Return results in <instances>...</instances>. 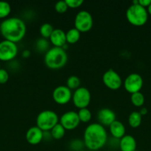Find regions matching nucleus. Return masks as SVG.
<instances>
[{
    "instance_id": "obj_1",
    "label": "nucleus",
    "mask_w": 151,
    "mask_h": 151,
    "mask_svg": "<svg viewBox=\"0 0 151 151\" xmlns=\"http://www.w3.org/2000/svg\"><path fill=\"white\" fill-rule=\"evenodd\" d=\"M26 32V24L20 18H7L0 24V33L4 39L15 44H17L25 38Z\"/></svg>"
},
{
    "instance_id": "obj_2",
    "label": "nucleus",
    "mask_w": 151,
    "mask_h": 151,
    "mask_svg": "<svg viewBox=\"0 0 151 151\" xmlns=\"http://www.w3.org/2000/svg\"><path fill=\"white\" fill-rule=\"evenodd\" d=\"M84 146L91 151L102 149L107 142V133L103 125L98 122L86 127L83 135Z\"/></svg>"
},
{
    "instance_id": "obj_3",
    "label": "nucleus",
    "mask_w": 151,
    "mask_h": 151,
    "mask_svg": "<svg viewBox=\"0 0 151 151\" xmlns=\"http://www.w3.org/2000/svg\"><path fill=\"white\" fill-rule=\"evenodd\" d=\"M68 58L66 50L60 47H53L44 54V61L47 68L53 70H57L66 65Z\"/></svg>"
},
{
    "instance_id": "obj_4",
    "label": "nucleus",
    "mask_w": 151,
    "mask_h": 151,
    "mask_svg": "<svg viewBox=\"0 0 151 151\" xmlns=\"http://www.w3.org/2000/svg\"><path fill=\"white\" fill-rule=\"evenodd\" d=\"M126 19L130 24L135 27H142L148 20V13L146 8L139 4H132L126 10Z\"/></svg>"
},
{
    "instance_id": "obj_5",
    "label": "nucleus",
    "mask_w": 151,
    "mask_h": 151,
    "mask_svg": "<svg viewBox=\"0 0 151 151\" xmlns=\"http://www.w3.org/2000/svg\"><path fill=\"white\" fill-rule=\"evenodd\" d=\"M36 122V126L44 132L50 131L52 128L59 122V117L53 111L45 110L38 114Z\"/></svg>"
},
{
    "instance_id": "obj_6",
    "label": "nucleus",
    "mask_w": 151,
    "mask_h": 151,
    "mask_svg": "<svg viewBox=\"0 0 151 151\" xmlns=\"http://www.w3.org/2000/svg\"><path fill=\"white\" fill-rule=\"evenodd\" d=\"M74 26L80 32H89L93 26L92 15L87 10H81L76 15Z\"/></svg>"
},
{
    "instance_id": "obj_7",
    "label": "nucleus",
    "mask_w": 151,
    "mask_h": 151,
    "mask_svg": "<svg viewBox=\"0 0 151 151\" xmlns=\"http://www.w3.org/2000/svg\"><path fill=\"white\" fill-rule=\"evenodd\" d=\"M19 49L15 43L4 39L0 41V61H11L16 58Z\"/></svg>"
},
{
    "instance_id": "obj_8",
    "label": "nucleus",
    "mask_w": 151,
    "mask_h": 151,
    "mask_svg": "<svg viewBox=\"0 0 151 151\" xmlns=\"http://www.w3.org/2000/svg\"><path fill=\"white\" fill-rule=\"evenodd\" d=\"M72 101L77 109H85L91 101V94L87 88L80 86L73 93Z\"/></svg>"
},
{
    "instance_id": "obj_9",
    "label": "nucleus",
    "mask_w": 151,
    "mask_h": 151,
    "mask_svg": "<svg viewBox=\"0 0 151 151\" xmlns=\"http://www.w3.org/2000/svg\"><path fill=\"white\" fill-rule=\"evenodd\" d=\"M102 82L107 88L113 91L119 89L123 84L121 76L112 69H108L104 73Z\"/></svg>"
},
{
    "instance_id": "obj_10",
    "label": "nucleus",
    "mask_w": 151,
    "mask_h": 151,
    "mask_svg": "<svg viewBox=\"0 0 151 151\" xmlns=\"http://www.w3.org/2000/svg\"><path fill=\"white\" fill-rule=\"evenodd\" d=\"M143 78L139 74L131 73L124 79V88L130 94L139 92L143 86Z\"/></svg>"
},
{
    "instance_id": "obj_11",
    "label": "nucleus",
    "mask_w": 151,
    "mask_h": 151,
    "mask_svg": "<svg viewBox=\"0 0 151 151\" xmlns=\"http://www.w3.org/2000/svg\"><path fill=\"white\" fill-rule=\"evenodd\" d=\"M77 112L74 111H68L59 117V123L66 131H73L76 129L80 124Z\"/></svg>"
},
{
    "instance_id": "obj_12",
    "label": "nucleus",
    "mask_w": 151,
    "mask_h": 151,
    "mask_svg": "<svg viewBox=\"0 0 151 151\" xmlns=\"http://www.w3.org/2000/svg\"><path fill=\"white\" fill-rule=\"evenodd\" d=\"M72 91L66 86H59L53 91L52 97L57 104L66 105L72 100Z\"/></svg>"
},
{
    "instance_id": "obj_13",
    "label": "nucleus",
    "mask_w": 151,
    "mask_h": 151,
    "mask_svg": "<svg viewBox=\"0 0 151 151\" xmlns=\"http://www.w3.org/2000/svg\"><path fill=\"white\" fill-rule=\"evenodd\" d=\"M99 123L104 127H109L114 121L116 120V115L113 110L108 108L100 109L97 114Z\"/></svg>"
},
{
    "instance_id": "obj_14",
    "label": "nucleus",
    "mask_w": 151,
    "mask_h": 151,
    "mask_svg": "<svg viewBox=\"0 0 151 151\" xmlns=\"http://www.w3.org/2000/svg\"><path fill=\"white\" fill-rule=\"evenodd\" d=\"M43 135H44V131H41L39 128L36 125V126L31 127L27 131L25 138L30 145H36L43 140Z\"/></svg>"
},
{
    "instance_id": "obj_15",
    "label": "nucleus",
    "mask_w": 151,
    "mask_h": 151,
    "mask_svg": "<svg viewBox=\"0 0 151 151\" xmlns=\"http://www.w3.org/2000/svg\"><path fill=\"white\" fill-rule=\"evenodd\" d=\"M49 40L54 47L62 48L67 44L66 32L62 29H54Z\"/></svg>"
},
{
    "instance_id": "obj_16",
    "label": "nucleus",
    "mask_w": 151,
    "mask_h": 151,
    "mask_svg": "<svg viewBox=\"0 0 151 151\" xmlns=\"http://www.w3.org/2000/svg\"><path fill=\"white\" fill-rule=\"evenodd\" d=\"M136 141L133 136L125 134V136L119 139L118 147L121 151H135L136 150Z\"/></svg>"
},
{
    "instance_id": "obj_17",
    "label": "nucleus",
    "mask_w": 151,
    "mask_h": 151,
    "mask_svg": "<svg viewBox=\"0 0 151 151\" xmlns=\"http://www.w3.org/2000/svg\"><path fill=\"white\" fill-rule=\"evenodd\" d=\"M110 133L113 138L115 139H121L124 136H125L126 128L124 124L121 121L115 120L109 126Z\"/></svg>"
},
{
    "instance_id": "obj_18",
    "label": "nucleus",
    "mask_w": 151,
    "mask_h": 151,
    "mask_svg": "<svg viewBox=\"0 0 151 151\" xmlns=\"http://www.w3.org/2000/svg\"><path fill=\"white\" fill-rule=\"evenodd\" d=\"M81 37V32L78 29L71 28L66 32V41L68 44H74L78 42Z\"/></svg>"
},
{
    "instance_id": "obj_19",
    "label": "nucleus",
    "mask_w": 151,
    "mask_h": 151,
    "mask_svg": "<svg viewBox=\"0 0 151 151\" xmlns=\"http://www.w3.org/2000/svg\"><path fill=\"white\" fill-rule=\"evenodd\" d=\"M142 116L139 111H133L128 116V123L133 128H136L140 126L142 123Z\"/></svg>"
},
{
    "instance_id": "obj_20",
    "label": "nucleus",
    "mask_w": 151,
    "mask_h": 151,
    "mask_svg": "<svg viewBox=\"0 0 151 151\" xmlns=\"http://www.w3.org/2000/svg\"><path fill=\"white\" fill-rule=\"evenodd\" d=\"M65 131H66V130H65V128H64V127L59 122L57 125H55V126L52 128V130L50 131V134H51L53 139L59 140L65 137Z\"/></svg>"
},
{
    "instance_id": "obj_21",
    "label": "nucleus",
    "mask_w": 151,
    "mask_h": 151,
    "mask_svg": "<svg viewBox=\"0 0 151 151\" xmlns=\"http://www.w3.org/2000/svg\"><path fill=\"white\" fill-rule=\"evenodd\" d=\"M53 30H54V28L50 23L42 24L39 28V32L41 35V38H45V39L50 38Z\"/></svg>"
},
{
    "instance_id": "obj_22",
    "label": "nucleus",
    "mask_w": 151,
    "mask_h": 151,
    "mask_svg": "<svg viewBox=\"0 0 151 151\" xmlns=\"http://www.w3.org/2000/svg\"><path fill=\"white\" fill-rule=\"evenodd\" d=\"M66 86L68 88L72 91V90H76L77 88H78L81 85V81H80L79 78L76 75H71L69 78L67 79L66 82Z\"/></svg>"
},
{
    "instance_id": "obj_23",
    "label": "nucleus",
    "mask_w": 151,
    "mask_h": 151,
    "mask_svg": "<svg viewBox=\"0 0 151 151\" xmlns=\"http://www.w3.org/2000/svg\"><path fill=\"white\" fill-rule=\"evenodd\" d=\"M11 12V6L7 1H0V19H7Z\"/></svg>"
},
{
    "instance_id": "obj_24",
    "label": "nucleus",
    "mask_w": 151,
    "mask_h": 151,
    "mask_svg": "<svg viewBox=\"0 0 151 151\" xmlns=\"http://www.w3.org/2000/svg\"><path fill=\"white\" fill-rule=\"evenodd\" d=\"M132 104L136 107H142L144 103V97L142 92H136L131 94L130 97Z\"/></svg>"
},
{
    "instance_id": "obj_25",
    "label": "nucleus",
    "mask_w": 151,
    "mask_h": 151,
    "mask_svg": "<svg viewBox=\"0 0 151 151\" xmlns=\"http://www.w3.org/2000/svg\"><path fill=\"white\" fill-rule=\"evenodd\" d=\"M77 114H78V118H79V120L81 122L87 123L91 120L92 113L87 108L79 109Z\"/></svg>"
},
{
    "instance_id": "obj_26",
    "label": "nucleus",
    "mask_w": 151,
    "mask_h": 151,
    "mask_svg": "<svg viewBox=\"0 0 151 151\" xmlns=\"http://www.w3.org/2000/svg\"><path fill=\"white\" fill-rule=\"evenodd\" d=\"M50 43L45 38H38L36 42V48L40 52L46 53L50 48Z\"/></svg>"
},
{
    "instance_id": "obj_27",
    "label": "nucleus",
    "mask_w": 151,
    "mask_h": 151,
    "mask_svg": "<svg viewBox=\"0 0 151 151\" xmlns=\"http://www.w3.org/2000/svg\"><path fill=\"white\" fill-rule=\"evenodd\" d=\"M84 141L79 139H74L70 142V148L73 151H80L84 150Z\"/></svg>"
},
{
    "instance_id": "obj_28",
    "label": "nucleus",
    "mask_w": 151,
    "mask_h": 151,
    "mask_svg": "<svg viewBox=\"0 0 151 151\" xmlns=\"http://www.w3.org/2000/svg\"><path fill=\"white\" fill-rule=\"evenodd\" d=\"M54 8L58 13L62 14V13H65V12H67L68 7L65 1H59L55 4Z\"/></svg>"
},
{
    "instance_id": "obj_29",
    "label": "nucleus",
    "mask_w": 151,
    "mask_h": 151,
    "mask_svg": "<svg viewBox=\"0 0 151 151\" xmlns=\"http://www.w3.org/2000/svg\"><path fill=\"white\" fill-rule=\"evenodd\" d=\"M68 8L76 9L78 8L83 4L84 1L82 0H65Z\"/></svg>"
},
{
    "instance_id": "obj_30",
    "label": "nucleus",
    "mask_w": 151,
    "mask_h": 151,
    "mask_svg": "<svg viewBox=\"0 0 151 151\" xmlns=\"http://www.w3.org/2000/svg\"><path fill=\"white\" fill-rule=\"evenodd\" d=\"M9 80V74L4 69H0V84H5Z\"/></svg>"
},
{
    "instance_id": "obj_31",
    "label": "nucleus",
    "mask_w": 151,
    "mask_h": 151,
    "mask_svg": "<svg viewBox=\"0 0 151 151\" xmlns=\"http://www.w3.org/2000/svg\"><path fill=\"white\" fill-rule=\"evenodd\" d=\"M151 4V0H139V4L144 8H147Z\"/></svg>"
},
{
    "instance_id": "obj_32",
    "label": "nucleus",
    "mask_w": 151,
    "mask_h": 151,
    "mask_svg": "<svg viewBox=\"0 0 151 151\" xmlns=\"http://www.w3.org/2000/svg\"><path fill=\"white\" fill-rule=\"evenodd\" d=\"M139 112L140 113V114L142 115V116H144V115H146L147 114V109L144 107H142L141 108L140 111H139Z\"/></svg>"
},
{
    "instance_id": "obj_33",
    "label": "nucleus",
    "mask_w": 151,
    "mask_h": 151,
    "mask_svg": "<svg viewBox=\"0 0 151 151\" xmlns=\"http://www.w3.org/2000/svg\"><path fill=\"white\" fill-rule=\"evenodd\" d=\"M30 52L29 51V50H24L23 52H22V57L25 58H28L30 56Z\"/></svg>"
},
{
    "instance_id": "obj_34",
    "label": "nucleus",
    "mask_w": 151,
    "mask_h": 151,
    "mask_svg": "<svg viewBox=\"0 0 151 151\" xmlns=\"http://www.w3.org/2000/svg\"><path fill=\"white\" fill-rule=\"evenodd\" d=\"M147 13L148 14H150L151 16V4H150L149 7H147Z\"/></svg>"
},
{
    "instance_id": "obj_35",
    "label": "nucleus",
    "mask_w": 151,
    "mask_h": 151,
    "mask_svg": "<svg viewBox=\"0 0 151 151\" xmlns=\"http://www.w3.org/2000/svg\"><path fill=\"white\" fill-rule=\"evenodd\" d=\"M80 151H86V150H80Z\"/></svg>"
},
{
    "instance_id": "obj_36",
    "label": "nucleus",
    "mask_w": 151,
    "mask_h": 151,
    "mask_svg": "<svg viewBox=\"0 0 151 151\" xmlns=\"http://www.w3.org/2000/svg\"><path fill=\"white\" fill-rule=\"evenodd\" d=\"M0 69H1V65H0Z\"/></svg>"
},
{
    "instance_id": "obj_37",
    "label": "nucleus",
    "mask_w": 151,
    "mask_h": 151,
    "mask_svg": "<svg viewBox=\"0 0 151 151\" xmlns=\"http://www.w3.org/2000/svg\"><path fill=\"white\" fill-rule=\"evenodd\" d=\"M135 151H139V150H135Z\"/></svg>"
}]
</instances>
